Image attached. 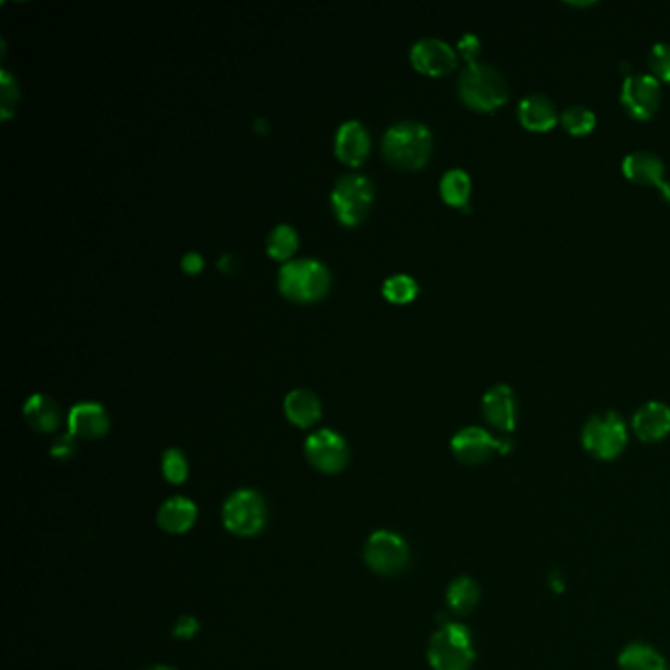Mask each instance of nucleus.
<instances>
[{
	"label": "nucleus",
	"mask_w": 670,
	"mask_h": 670,
	"mask_svg": "<svg viewBox=\"0 0 670 670\" xmlns=\"http://www.w3.org/2000/svg\"><path fill=\"white\" fill-rule=\"evenodd\" d=\"M382 152L393 168H423L433 152V134L423 122H395L382 138Z\"/></svg>",
	"instance_id": "1"
},
{
	"label": "nucleus",
	"mask_w": 670,
	"mask_h": 670,
	"mask_svg": "<svg viewBox=\"0 0 670 670\" xmlns=\"http://www.w3.org/2000/svg\"><path fill=\"white\" fill-rule=\"evenodd\" d=\"M458 95L474 111L490 112L507 101L509 87L500 69L490 63H468L458 77Z\"/></svg>",
	"instance_id": "2"
},
{
	"label": "nucleus",
	"mask_w": 670,
	"mask_h": 670,
	"mask_svg": "<svg viewBox=\"0 0 670 670\" xmlns=\"http://www.w3.org/2000/svg\"><path fill=\"white\" fill-rule=\"evenodd\" d=\"M278 287L281 295L293 303H315L329 293L331 272L315 258L289 260L281 266Z\"/></svg>",
	"instance_id": "3"
},
{
	"label": "nucleus",
	"mask_w": 670,
	"mask_h": 670,
	"mask_svg": "<svg viewBox=\"0 0 670 670\" xmlns=\"http://www.w3.org/2000/svg\"><path fill=\"white\" fill-rule=\"evenodd\" d=\"M374 183L362 173L342 175L333 187L331 207L342 226H358L366 221L374 203Z\"/></svg>",
	"instance_id": "4"
},
{
	"label": "nucleus",
	"mask_w": 670,
	"mask_h": 670,
	"mask_svg": "<svg viewBox=\"0 0 670 670\" xmlns=\"http://www.w3.org/2000/svg\"><path fill=\"white\" fill-rule=\"evenodd\" d=\"M433 670H468L474 663L472 635L462 623H445L427 649Z\"/></svg>",
	"instance_id": "5"
},
{
	"label": "nucleus",
	"mask_w": 670,
	"mask_h": 670,
	"mask_svg": "<svg viewBox=\"0 0 670 670\" xmlns=\"http://www.w3.org/2000/svg\"><path fill=\"white\" fill-rule=\"evenodd\" d=\"M268 519L264 498L254 490H238L223 505V525L236 537L258 535Z\"/></svg>",
	"instance_id": "6"
},
{
	"label": "nucleus",
	"mask_w": 670,
	"mask_h": 670,
	"mask_svg": "<svg viewBox=\"0 0 670 670\" xmlns=\"http://www.w3.org/2000/svg\"><path fill=\"white\" fill-rule=\"evenodd\" d=\"M582 445L600 458L612 460L627 447V427L615 411H604L590 417L582 429Z\"/></svg>",
	"instance_id": "7"
},
{
	"label": "nucleus",
	"mask_w": 670,
	"mask_h": 670,
	"mask_svg": "<svg viewBox=\"0 0 670 670\" xmlns=\"http://www.w3.org/2000/svg\"><path fill=\"white\" fill-rule=\"evenodd\" d=\"M364 560L376 574L395 576L409 564V549L399 535L391 531H376L366 541Z\"/></svg>",
	"instance_id": "8"
},
{
	"label": "nucleus",
	"mask_w": 670,
	"mask_h": 670,
	"mask_svg": "<svg viewBox=\"0 0 670 670\" xmlns=\"http://www.w3.org/2000/svg\"><path fill=\"white\" fill-rule=\"evenodd\" d=\"M621 105L637 120H649L661 105V83L653 73H631L621 85Z\"/></svg>",
	"instance_id": "9"
},
{
	"label": "nucleus",
	"mask_w": 670,
	"mask_h": 670,
	"mask_svg": "<svg viewBox=\"0 0 670 670\" xmlns=\"http://www.w3.org/2000/svg\"><path fill=\"white\" fill-rule=\"evenodd\" d=\"M305 456L315 470L323 474H338L348 464V445L335 431L321 429L309 435Z\"/></svg>",
	"instance_id": "10"
},
{
	"label": "nucleus",
	"mask_w": 670,
	"mask_h": 670,
	"mask_svg": "<svg viewBox=\"0 0 670 670\" xmlns=\"http://www.w3.org/2000/svg\"><path fill=\"white\" fill-rule=\"evenodd\" d=\"M452 452L464 464H482L494 452H509L513 443L492 437L486 429L466 427L452 437Z\"/></svg>",
	"instance_id": "11"
},
{
	"label": "nucleus",
	"mask_w": 670,
	"mask_h": 670,
	"mask_svg": "<svg viewBox=\"0 0 670 670\" xmlns=\"http://www.w3.org/2000/svg\"><path fill=\"white\" fill-rule=\"evenodd\" d=\"M409 59L413 67L425 75L441 77L456 67V52L441 38H423L413 44Z\"/></svg>",
	"instance_id": "12"
},
{
	"label": "nucleus",
	"mask_w": 670,
	"mask_h": 670,
	"mask_svg": "<svg viewBox=\"0 0 670 670\" xmlns=\"http://www.w3.org/2000/svg\"><path fill=\"white\" fill-rule=\"evenodd\" d=\"M67 425H69V435H73L75 439L97 441L109 433L111 419H109L107 409L101 403L83 401L71 407Z\"/></svg>",
	"instance_id": "13"
},
{
	"label": "nucleus",
	"mask_w": 670,
	"mask_h": 670,
	"mask_svg": "<svg viewBox=\"0 0 670 670\" xmlns=\"http://www.w3.org/2000/svg\"><path fill=\"white\" fill-rule=\"evenodd\" d=\"M621 169L627 179L639 185H653L661 189L663 197L670 201V181L665 179V162L649 152V150H637L623 158Z\"/></svg>",
	"instance_id": "14"
},
{
	"label": "nucleus",
	"mask_w": 670,
	"mask_h": 670,
	"mask_svg": "<svg viewBox=\"0 0 670 670\" xmlns=\"http://www.w3.org/2000/svg\"><path fill=\"white\" fill-rule=\"evenodd\" d=\"M372 150V140L366 126L358 120H346L338 126L335 136L336 158L352 168H358L366 162Z\"/></svg>",
	"instance_id": "15"
},
{
	"label": "nucleus",
	"mask_w": 670,
	"mask_h": 670,
	"mask_svg": "<svg viewBox=\"0 0 670 670\" xmlns=\"http://www.w3.org/2000/svg\"><path fill=\"white\" fill-rule=\"evenodd\" d=\"M482 411L486 421L498 431L509 433L517 423V399L509 386H494L486 391L482 399Z\"/></svg>",
	"instance_id": "16"
},
{
	"label": "nucleus",
	"mask_w": 670,
	"mask_h": 670,
	"mask_svg": "<svg viewBox=\"0 0 670 670\" xmlns=\"http://www.w3.org/2000/svg\"><path fill=\"white\" fill-rule=\"evenodd\" d=\"M633 431L645 443H657L670 433V407L661 401L645 403L633 417Z\"/></svg>",
	"instance_id": "17"
},
{
	"label": "nucleus",
	"mask_w": 670,
	"mask_h": 670,
	"mask_svg": "<svg viewBox=\"0 0 670 670\" xmlns=\"http://www.w3.org/2000/svg\"><path fill=\"white\" fill-rule=\"evenodd\" d=\"M517 116L527 130L547 132L557 124L559 111L547 95L533 93V95H527L525 99H521Z\"/></svg>",
	"instance_id": "18"
},
{
	"label": "nucleus",
	"mask_w": 670,
	"mask_h": 670,
	"mask_svg": "<svg viewBox=\"0 0 670 670\" xmlns=\"http://www.w3.org/2000/svg\"><path fill=\"white\" fill-rule=\"evenodd\" d=\"M283 411L289 423H293L299 429H309L315 423H319L323 415V405L313 391L299 388L287 393L283 401Z\"/></svg>",
	"instance_id": "19"
},
{
	"label": "nucleus",
	"mask_w": 670,
	"mask_h": 670,
	"mask_svg": "<svg viewBox=\"0 0 670 670\" xmlns=\"http://www.w3.org/2000/svg\"><path fill=\"white\" fill-rule=\"evenodd\" d=\"M156 519L162 531L169 535H183L197 521V505L181 496L169 498L160 505Z\"/></svg>",
	"instance_id": "20"
},
{
	"label": "nucleus",
	"mask_w": 670,
	"mask_h": 670,
	"mask_svg": "<svg viewBox=\"0 0 670 670\" xmlns=\"http://www.w3.org/2000/svg\"><path fill=\"white\" fill-rule=\"evenodd\" d=\"M24 419L36 433H54L61 423V409L50 395L34 393L24 403Z\"/></svg>",
	"instance_id": "21"
},
{
	"label": "nucleus",
	"mask_w": 670,
	"mask_h": 670,
	"mask_svg": "<svg viewBox=\"0 0 670 670\" xmlns=\"http://www.w3.org/2000/svg\"><path fill=\"white\" fill-rule=\"evenodd\" d=\"M478 600H480V586L468 576H460L452 580V584L448 586V608L456 615L470 614L476 608Z\"/></svg>",
	"instance_id": "22"
},
{
	"label": "nucleus",
	"mask_w": 670,
	"mask_h": 670,
	"mask_svg": "<svg viewBox=\"0 0 670 670\" xmlns=\"http://www.w3.org/2000/svg\"><path fill=\"white\" fill-rule=\"evenodd\" d=\"M441 197L443 201L452 205V207H462L466 209L468 201H470V193H472V179L468 175V171L464 169L454 168L448 169L447 173L441 179Z\"/></svg>",
	"instance_id": "23"
},
{
	"label": "nucleus",
	"mask_w": 670,
	"mask_h": 670,
	"mask_svg": "<svg viewBox=\"0 0 670 670\" xmlns=\"http://www.w3.org/2000/svg\"><path fill=\"white\" fill-rule=\"evenodd\" d=\"M621 670H667L665 659L649 645L633 643L619 655Z\"/></svg>",
	"instance_id": "24"
},
{
	"label": "nucleus",
	"mask_w": 670,
	"mask_h": 670,
	"mask_svg": "<svg viewBox=\"0 0 670 670\" xmlns=\"http://www.w3.org/2000/svg\"><path fill=\"white\" fill-rule=\"evenodd\" d=\"M268 254L278 260V262H289L291 256L297 252L299 248V234L293 226L289 224H278L266 242Z\"/></svg>",
	"instance_id": "25"
},
{
	"label": "nucleus",
	"mask_w": 670,
	"mask_h": 670,
	"mask_svg": "<svg viewBox=\"0 0 670 670\" xmlns=\"http://www.w3.org/2000/svg\"><path fill=\"white\" fill-rule=\"evenodd\" d=\"M596 122H598V118H596L594 111L588 109V107H582V105L566 107L560 114L562 128L568 134H574V136H584V134L592 132Z\"/></svg>",
	"instance_id": "26"
},
{
	"label": "nucleus",
	"mask_w": 670,
	"mask_h": 670,
	"mask_svg": "<svg viewBox=\"0 0 670 670\" xmlns=\"http://www.w3.org/2000/svg\"><path fill=\"white\" fill-rule=\"evenodd\" d=\"M382 293L390 303L405 305V303H411L417 297L419 285H417L415 278H411L407 274H395V276H391L384 281Z\"/></svg>",
	"instance_id": "27"
},
{
	"label": "nucleus",
	"mask_w": 670,
	"mask_h": 670,
	"mask_svg": "<svg viewBox=\"0 0 670 670\" xmlns=\"http://www.w3.org/2000/svg\"><path fill=\"white\" fill-rule=\"evenodd\" d=\"M162 474L169 484H183L189 476V462L179 448H168L162 454Z\"/></svg>",
	"instance_id": "28"
},
{
	"label": "nucleus",
	"mask_w": 670,
	"mask_h": 670,
	"mask_svg": "<svg viewBox=\"0 0 670 670\" xmlns=\"http://www.w3.org/2000/svg\"><path fill=\"white\" fill-rule=\"evenodd\" d=\"M0 91H2V120H8L12 114H14V109L20 101V87H18V81L12 73H8L6 69L0 71Z\"/></svg>",
	"instance_id": "29"
},
{
	"label": "nucleus",
	"mask_w": 670,
	"mask_h": 670,
	"mask_svg": "<svg viewBox=\"0 0 670 670\" xmlns=\"http://www.w3.org/2000/svg\"><path fill=\"white\" fill-rule=\"evenodd\" d=\"M649 67L661 81H670V44L657 42L649 52Z\"/></svg>",
	"instance_id": "30"
},
{
	"label": "nucleus",
	"mask_w": 670,
	"mask_h": 670,
	"mask_svg": "<svg viewBox=\"0 0 670 670\" xmlns=\"http://www.w3.org/2000/svg\"><path fill=\"white\" fill-rule=\"evenodd\" d=\"M50 454L57 460H71L77 454V441L73 435H61L52 443Z\"/></svg>",
	"instance_id": "31"
},
{
	"label": "nucleus",
	"mask_w": 670,
	"mask_h": 670,
	"mask_svg": "<svg viewBox=\"0 0 670 670\" xmlns=\"http://www.w3.org/2000/svg\"><path fill=\"white\" fill-rule=\"evenodd\" d=\"M199 633V623L193 615H181L173 625V635L177 639H193Z\"/></svg>",
	"instance_id": "32"
},
{
	"label": "nucleus",
	"mask_w": 670,
	"mask_h": 670,
	"mask_svg": "<svg viewBox=\"0 0 670 670\" xmlns=\"http://www.w3.org/2000/svg\"><path fill=\"white\" fill-rule=\"evenodd\" d=\"M480 38L476 34H464L458 40V52L460 56L464 57L468 63H474L476 57L480 54Z\"/></svg>",
	"instance_id": "33"
},
{
	"label": "nucleus",
	"mask_w": 670,
	"mask_h": 670,
	"mask_svg": "<svg viewBox=\"0 0 670 670\" xmlns=\"http://www.w3.org/2000/svg\"><path fill=\"white\" fill-rule=\"evenodd\" d=\"M181 268H183L185 274L195 276V274H199L205 268V258L199 252H187L181 258Z\"/></svg>",
	"instance_id": "34"
},
{
	"label": "nucleus",
	"mask_w": 670,
	"mask_h": 670,
	"mask_svg": "<svg viewBox=\"0 0 670 670\" xmlns=\"http://www.w3.org/2000/svg\"><path fill=\"white\" fill-rule=\"evenodd\" d=\"M219 270L224 274H234L238 272V258L234 254H223L219 258Z\"/></svg>",
	"instance_id": "35"
},
{
	"label": "nucleus",
	"mask_w": 670,
	"mask_h": 670,
	"mask_svg": "<svg viewBox=\"0 0 670 670\" xmlns=\"http://www.w3.org/2000/svg\"><path fill=\"white\" fill-rule=\"evenodd\" d=\"M254 130L260 132V134L268 132V130H270V120H268V118H258V120L254 122Z\"/></svg>",
	"instance_id": "36"
},
{
	"label": "nucleus",
	"mask_w": 670,
	"mask_h": 670,
	"mask_svg": "<svg viewBox=\"0 0 670 670\" xmlns=\"http://www.w3.org/2000/svg\"><path fill=\"white\" fill-rule=\"evenodd\" d=\"M146 670H173V669H169V667H164V665H160V667H152V669H146Z\"/></svg>",
	"instance_id": "37"
}]
</instances>
